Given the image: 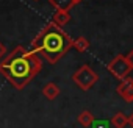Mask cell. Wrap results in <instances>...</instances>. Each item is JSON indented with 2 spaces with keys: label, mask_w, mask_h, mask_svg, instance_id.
Instances as JSON below:
<instances>
[{
  "label": "cell",
  "mask_w": 133,
  "mask_h": 128,
  "mask_svg": "<svg viewBox=\"0 0 133 128\" xmlns=\"http://www.w3.org/2000/svg\"><path fill=\"white\" fill-rule=\"evenodd\" d=\"M111 123L114 128H125L127 125V116L124 112H116L111 119Z\"/></svg>",
  "instance_id": "11"
},
{
  "label": "cell",
  "mask_w": 133,
  "mask_h": 128,
  "mask_svg": "<svg viewBox=\"0 0 133 128\" xmlns=\"http://www.w3.org/2000/svg\"><path fill=\"white\" fill-rule=\"evenodd\" d=\"M49 3L56 11H68V13H69V10H72L75 6L74 0H49Z\"/></svg>",
  "instance_id": "7"
},
{
  "label": "cell",
  "mask_w": 133,
  "mask_h": 128,
  "mask_svg": "<svg viewBox=\"0 0 133 128\" xmlns=\"http://www.w3.org/2000/svg\"><path fill=\"white\" fill-rule=\"evenodd\" d=\"M97 80H99L97 74L92 70V67L88 66V64H83V66L78 67V69L74 72V75H72V81H74L82 91L91 89V88L97 83Z\"/></svg>",
  "instance_id": "3"
},
{
  "label": "cell",
  "mask_w": 133,
  "mask_h": 128,
  "mask_svg": "<svg viewBox=\"0 0 133 128\" xmlns=\"http://www.w3.org/2000/svg\"><path fill=\"white\" fill-rule=\"evenodd\" d=\"M117 94L127 102V103H131L133 102V78H124L121 80L119 86H117Z\"/></svg>",
  "instance_id": "5"
},
{
  "label": "cell",
  "mask_w": 133,
  "mask_h": 128,
  "mask_svg": "<svg viewBox=\"0 0 133 128\" xmlns=\"http://www.w3.org/2000/svg\"><path fill=\"white\" fill-rule=\"evenodd\" d=\"M107 67H108V72H110L113 77L119 78V80L127 78L128 74L131 72V67L128 66V62H127V59H125L124 55H116V56L108 62Z\"/></svg>",
  "instance_id": "4"
},
{
  "label": "cell",
  "mask_w": 133,
  "mask_h": 128,
  "mask_svg": "<svg viewBox=\"0 0 133 128\" xmlns=\"http://www.w3.org/2000/svg\"><path fill=\"white\" fill-rule=\"evenodd\" d=\"M91 126H92V128H107L103 122H94V123H92Z\"/></svg>",
  "instance_id": "14"
},
{
  "label": "cell",
  "mask_w": 133,
  "mask_h": 128,
  "mask_svg": "<svg viewBox=\"0 0 133 128\" xmlns=\"http://www.w3.org/2000/svg\"><path fill=\"white\" fill-rule=\"evenodd\" d=\"M74 2H75V5H77V3H80V2H83V0H74Z\"/></svg>",
  "instance_id": "16"
},
{
  "label": "cell",
  "mask_w": 133,
  "mask_h": 128,
  "mask_svg": "<svg viewBox=\"0 0 133 128\" xmlns=\"http://www.w3.org/2000/svg\"><path fill=\"white\" fill-rule=\"evenodd\" d=\"M42 95L47 98V100H55L58 95H59V88L55 84V83H47L44 88H42Z\"/></svg>",
  "instance_id": "8"
},
{
  "label": "cell",
  "mask_w": 133,
  "mask_h": 128,
  "mask_svg": "<svg viewBox=\"0 0 133 128\" xmlns=\"http://www.w3.org/2000/svg\"><path fill=\"white\" fill-rule=\"evenodd\" d=\"M69 48H72V38L52 22H49L31 41V52L39 58L42 56L50 64H56Z\"/></svg>",
  "instance_id": "2"
},
{
  "label": "cell",
  "mask_w": 133,
  "mask_h": 128,
  "mask_svg": "<svg viewBox=\"0 0 133 128\" xmlns=\"http://www.w3.org/2000/svg\"><path fill=\"white\" fill-rule=\"evenodd\" d=\"M127 123H128L130 126H133V112H131V114L127 117Z\"/></svg>",
  "instance_id": "15"
},
{
  "label": "cell",
  "mask_w": 133,
  "mask_h": 128,
  "mask_svg": "<svg viewBox=\"0 0 133 128\" xmlns=\"http://www.w3.org/2000/svg\"><path fill=\"white\" fill-rule=\"evenodd\" d=\"M42 69L41 58L24 45L14 47L5 59L0 61V75L16 89H24Z\"/></svg>",
  "instance_id": "1"
},
{
  "label": "cell",
  "mask_w": 133,
  "mask_h": 128,
  "mask_svg": "<svg viewBox=\"0 0 133 128\" xmlns=\"http://www.w3.org/2000/svg\"><path fill=\"white\" fill-rule=\"evenodd\" d=\"M125 59H127V62H128V66L133 69V50H130V52H128V55L125 56Z\"/></svg>",
  "instance_id": "12"
},
{
  "label": "cell",
  "mask_w": 133,
  "mask_h": 128,
  "mask_svg": "<svg viewBox=\"0 0 133 128\" xmlns=\"http://www.w3.org/2000/svg\"><path fill=\"white\" fill-rule=\"evenodd\" d=\"M77 120H78V123L82 125V126H85V128H88V126H91L94 122H96V119H94V116L88 111V109H85V111H82L80 114H78V117H77Z\"/></svg>",
  "instance_id": "9"
},
{
  "label": "cell",
  "mask_w": 133,
  "mask_h": 128,
  "mask_svg": "<svg viewBox=\"0 0 133 128\" xmlns=\"http://www.w3.org/2000/svg\"><path fill=\"white\" fill-rule=\"evenodd\" d=\"M72 47H74L77 52L83 53V52L88 50V47H89V41H88L85 36H78L77 39H72Z\"/></svg>",
  "instance_id": "10"
},
{
  "label": "cell",
  "mask_w": 133,
  "mask_h": 128,
  "mask_svg": "<svg viewBox=\"0 0 133 128\" xmlns=\"http://www.w3.org/2000/svg\"><path fill=\"white\" fill-rule=\"evenodd\" d=\"M71 22V14L68 11H55L53 17H52V24L56 25L58 28H63L66 24Z\"/></svg>",
  "instance_id": "6"
},
{
  "label": "cell",
  "mask_w": 133,
  "mask_h": 128,
  "mask_svg": "<svg viewBox=\"0 0 133 128\" xmlns=\"http://www.w3.org/2000/svg\"><path fill=\"white\" fill-rule=\"evenodd\" d=\"M6 55V47L3 45V42H0V58H3Z\"/></svg>",
  "instance_id": "13"
}]
</instances>
